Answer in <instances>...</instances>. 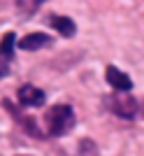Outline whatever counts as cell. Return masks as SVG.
I'll list each match as a JSON object with an SVG mask.
<instances>
[{"mask_svg": "<svg viewBox=\"0 0 144 156\" xmlns=\"http://www.w3.org/2000/svg\"><path fill=\"white\" fill-rule=\"evenodd\" d=\"M16 35L14 33H5L0 40V79L9 75V65L14 61V51H16Z\"/></svg>", "mask_w": 144, "mask_h": 156, "instance_id": "obj_3", "label": "cell"}, {"mask_svg": "<svg viewBox=\"0 0 144 156\" xmlns=\"http://www.w3.org/2000/svg\"><path fill=\"white\" fill-rule=\"evenodd\" d=\"M49 23H51V28H56L63 37H74V33H77L74 21L67 19V16H56V14H53L51 19H49Z\"/></svg>", "mask_w": 144, "mask_h": 156, "instance_id": "obj_7", "label": "cell"}, {"mask_svg": "<svg viewBox=\"0 0 144 156\" xmlns=\"http://www.w3.org/2000/svg\"><path fill=\"white\" fill-rule=\"evenodd\" d=\"M44 121H46V135L60 137V135H65V133H70L74 128V110L65 103L53 105V107L46 110Z\"/></svg>", "mask_w": 144, "mask_h": 156, "instance_id": "obj_1", "label": "cell"}, {"mask_svg": "<svg viewBox=\"0 0 144 156\" xmlns=\"http://www.w3.org/2000/svg\"><path fill=\"white\" fill-rule=\"evenodd\" d=\"M107 107H109L116 117L121 119H132L135 114H137V107L139 103L135 100L132 96H125V93H116V96L107 98Z\"/></svg>", "mask_w": 144, "mask_h": 156, "instance_id": "obj_2", "label": "cell"}, {"mask_svg": "<svg viewBox=\"0 0 144 156\" xmlns=\"http://www.w3.org/2000/svg\"><path fill=\"white\" fill-rule=\"evenodd\" d=\"M21 156H30V154H21Z\"/></svg>", "mask_w": 144, "mask_h": 156, "instance_id": "obj_8", "label": "cell"}, {"mask_svg": "<svg viewBox=\"0 0 144 156\" xmlns=\"http://www.w3.org/2000/svg\"><path fill=\"white\" fill-rule=\"evenodd\" d=\"M105 77H107V82H109V86H111V89H116L118 93H128L132 89V79L128 77L125 72H121L116 65H107Z\"/></svg>", "mask_w": 144, "mask_h": 156, "instance_id": "obj_5", "label": "cell"}, {"mask_svg": "<svg viewBox=\"0 0 144 156\" xmlns=\"http://www.w3.org/2000/svg\"><path fill=\"white\" fill-rule=\"evenodd\" d=\"M19 103L23 105V107H42V105L46 103V96H44L42 89H37V86L23 84L19 89Z\"/></svg>", "mask_w": 144, "mask_h": 156, "instance_id": "obj_4", "label": "cell"}, {"mask_svg": "<svg viewBox=\"0 0 144 156\" xmlns=\"http://www.w3.org/2000/svg\"><path fill=\"white\" fill-rule=\"evenodd\" d=\"M51 44V37L46 35V33H30V35H26V37L19 40V49H23V51H35V49H42V47Z\"/></svg>", "mask_w": 144, "mask_h": 156, "instance_id": "obj_6", "label": "cell"}]
</instances>
